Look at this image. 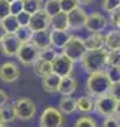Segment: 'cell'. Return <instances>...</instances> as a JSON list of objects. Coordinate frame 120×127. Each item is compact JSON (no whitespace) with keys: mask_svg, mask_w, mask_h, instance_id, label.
<instances>
[{"mask_svg":"<svg viewBox=\"0 0 120 127\" xmlns=\"http://www.w3.org/2000/svg\"><path fill=\"white\" fill-rule=\"evenodd\" d=\"M81 66L86 72L95 73V72H102L108 66V51L105 48L102 49H93L87 51L84 57L81 58Z\"/></svg>","mask_w":120,"mask_h":127,"instance_id":"6da1fadb","label":"cell"},{"mask_svg":"<svg viewBox=\"0 0 120 127\" xmlns=\"http://www.w3.org/2000/svg\"><path fill=\"white\" fill-rule=\"evenodd\" d=\"M110 87H111V81H110L105 70L90 73L89 78H87V82H86V88H87L89 94L95 99L99 97V96L108 94Z\"/></svg>","mask_w":120,"mask_h":127,"instance_id":"7a4b0ae2","label":"cell"},{"mask_svg":"<svg viewBox=\"0 0 120 127\" xmlns=\"http://www.w3.org/2000/svg\"><path fill=\"white\" fill-rule=\"evenodd\" d=\"M86 52H87V48H86V45H84V39L77 37V36H72L71 40L68 42V45L63 48V54H65L72 63L81 61V58L84 57Z\"/></svg>","mask_w":120,"mask_h":127,"instance_id":"3957f363","label":"cell"},{"mask_svg":"<svg viewBox=\"0 0 120 127\" xmlns=\"http://www.w3.org/2000/svg\"><path fill=\"white\" fill-rule=\"evenodd\" d=\"M117 105H119V102L110 94H104V96H99L95 99V111L105 118L113 117L116 114Z\"/></svg>","mask_w":120,"mask_h":127,"instance_id":"277c9868","label":"cell"},{"mask_svg":"<svg viewBox=\"0 0 120 127\" xmlns=\"http://www.w3.org/2000/svg\"><path fill=\"white\" fill-rule=\"evenodd\" d=\"M63 114L57 108H45L39 118L41 127H62L63 126Z\"/></svg>","mask_w":120,"mask_h":127,"instance_id":"5b68a950","label":"cell"},{"mask_svg":"<svg viewBox=\"0 0 120 127\" xmlns=\"http://www.w3.org/2000/svg\"><path fill=\"white\" fill-rule=\"evenodd\" d=\"M51 66H53V73H56L57 76L60 78H65V76H69L72 75L74 72V63L62 52L56 55V58L51 61Z\"/></svg>","mask_w":120,"mask_h":127,"instance_id":"8992f818","label":"cell"},{"mask_svg":"<svg viewBox=\"0 0 120 127\" xmlns=\"http://www.w3.org/2000/svg\"><path fill=\"white\" fill-rule=\"evenodd\" d=\"M14 106H15L17 118H20V120H30L36 114V105H35V102L30 100V99H27V97H18L14 102Z\"/></svg>","mask_w":120,"mask_h":127,"instance_id":"52a82bcc","label":"cell"},{"mask_svg":"<svg viewBox=\"0 0 120 127\" xmlns=\"http://www.w3.org/2000/svg\"><path fill=\"white\" fill-rule=\"evenodd\" d=\"M17 58L20 63H23L24 66H33L35 63L39 60V48H36L32 42L29 43H23L18 54H17Z\"/></svg>","mask_w":120,"mask_h":127,"instance_id":"ba28073f","label":"cell"},{"mask_svg":"<svg viewBox=\"0 0 120 127\" xmlns=\"http://www.w3.org/2000/svg\"><path fill=\"white\" fill-rule=\"evenodd\" d=\"M108 26V18L104 17L101 12H92L87 17V23H86V30H89L90 33H102L105 32Z\"/></svg>","mask_w":120,"mask_h":127,"instance_id":"9c48e42d","label":"cell"},{"mask_svg":"<svg viewBox=\"0 0 120 127\" xmlns=\"http://www.w3.org/2000/svg\"><path fill=\"white\" fill-rule=\"evenodd\" d=\"M20 78V69L17 66V63L14 61H6L0 66V81L3 82H15Z\"/></svg>","mask_w":120,"mask_h":127,"instance_id":"30bf717a","label":"cell"},{"mask_svg":"<svg viewBox=\"0 0 120 127\" xmlns=\"http://www.w3.org/2000/svg\"><path fill=\"white\" fill-rule=\"evenodd\" d=\"M21 48V42L17 39L15 34H6L3 37V40L0 42V51L8 57H17L18 51Z\"/></svg>","mask_w":120,"mask_h":127,"instance_id":"8fae6325","label":"cell"},{"mask_svg":"<svg viewBox=\"0 0 120 127\" xmlns=\"http://www.w3.org/2000/svg\"><path fill=\"white\" fill-rule=\"evenodd\" d=\"M87 17L89 14L83 9V8H77L74 9L72 12L68 14V23H69V29L72 30H80V29H84L86 27V23H87Z\"/></svg>","mask_w":120,"mask_h":127,"instance_id":"7c38bea8","label":"cell"},{"mask_svg":"<svg viewBox=\"0 0 120 127\" xmlns=\"http://www.w3.org/2000/svg\"><path fill=\"white\" fill-rule=\"evenodd\" d=\"M51 27V18L44 12V11H39L36 14L32 15V20H30V24H29V29L35 33V32H42V30H48Z\"/></svg>","mask_w":120,"mask_h":127,"instance_id":"4fadbf2b","label":"cell"},{"mask_svg":"<svg viewBox=\"0 0 120 127\" xmlns=\"http://www.w3.org/2000/svg\"><path fill=\"white\" fill-rule=\"evenodd\" d=\"M50 33H51V46L54 49L56 48L63 49L72 37V34L68 30H50Z\"/></svg>","mask_w":120,"mask_h":127,"instance_id":"5bb4252c","label":"cell"},{"mask_svg":"<svg viewBox=\"0 0 120 127\" xmlns=\"http://www.w3.org/2000/svg\"><path fill=\"white\" fill-rule=\"evenodd\" d=\"M32 43L41 49H47L51 46V33L50 30H42V32H35L32 37Z\"/></svg>","mask_w":120,"mask_h":127,"instance_id":"9a60e30c","label":"cell"},{"mask_svg":"<svg viewBox=\"0 0 120 127\" xmlns=\"http://www.w3.org/2000/svg\"><path fill=\"white\" fill-rule=\"evenodd\" d=\"M84 45H86L87 51L102 49V48H105V37L102 33H90L84 39Z\"/></svg>","mask_w":120,"mask_h":127,"instance_id":"2e32d148","label":"cell"},{"mask_svg":"<svg viewBox=\"0 0 120 127\" xmlns=\"http://www.w3.org/2000/svg\"><path fill=\"white\" fill-rule=\"evenodd\" d=\"M78 84H77V79L69 75V76H65L60 79V87H59V93L62 96H72L77 90Z\"/></svg>","mask_w":120,"mask_h":127,"instance_id":"e0dca14e","label":"cell"},{"mask_svg":"<svg viewBox=\"0 0 120 127\" xmlns=\"http://www.w3.org/2000/svg\"><path fill=\"white\" fill-rule=\"evenodd\" d=\"M105 37V49L107 51H116L120 49V30L113 29L104 34Z\"/></svg>","mask_w":120,"mask_h":127,"instance_id":"ac0fdd59","label":"cell"},{"mask_svg":"<svg viewBox=\"0 0 120 127\" xmlns=\"http://www.w3.org/2000/svg\"><path fill=\"white\" fill-rule=\"evenodd\" d=\"M33 73L39 78H45L48 75L53 73V66H51V63L50 61H45V60H38L35 64H33Z\"/></svg>","mask_w":120,"mask_h":127,"instance_id":"d6986e66","label":"cell"},{"mask_svg":"<svg viewBox=\"0 0 120 127\" xmlns=\"http://www.w3.org/2000/svg\"><path fill=\"white\" fill-rule=\"evenodd\" d=\"M59 111L62 114H72L77 111V99L74 96H63L59 102Z\"/></svg>","mask_w":120,"mask_h":127,"instance_id":"ffe728a7","label":"cell"},{"mask_svg":"<svg viewBox=\"0 0 120 127\" xmlns=\"http://www.w3.org/2000/svg\"><path fill=\"white\" fill-rule=\"evenodd\" d=\"M77 111H80L81 114H89L92 111H95V97L89 96H81L77 99Z\"/></svg>","mask_w":120,"mask_h":127,"instance_id":"44dd1931","label":"cell"},{"mask_svg":"<svg viewBox=\"0 0 120 127\" xmlns=\"http://www.w3.org/2000/svg\"><path fill=\"white\" fill-rule=\"evenodd\" d=\"M60 79H62L60 76H57L56 73H51V75H48L42 79V88L48 93H56V91H59Z\"/></svg>","mask_w":120,"mask_h":127,"instance_id":"7402d4cb","label":"cell"},{"mask_svg":"<svg viewBox=\"0 0 120 127\" xmlns=\"http://www.w3.org/2000/svg\"><path fill=\"white\" fill-rule=\"evenodd\" d=\"M51 30H69L68 14L60 12L59 15L51 18Z\"/></svg>","mask_w":120,"mask_h":127,"instance_id":"603a6c76","label":"cell"},{"mask_svg":"<svg viewBox=\"0 0 120 127\" xmlns=\"http://www.w3.org/2000/svg\"><path fill=\"white\" fill-rule=\"evenodd\" d=\"M42 11L50 18L59 15L60 12H62V9H60V0H45V2L42 3Z\"/></svg>","mask_w":120,"mask_h":127,"instance_id":"cb8c5ba5","label":"cell"},{"mask_svg":"<svg viewBox=\"0 0 120 127\" xmlns=\"http://www.w3.org/2000/svg\"><path fill=\"white\" fill-rule=\"evenodd\" d=\"M0 23H2L6 34H15L18 32V29H20V23H18L15 15H9V17H6L3 21H0Z\"/></svg>","mask_w":120,"mask_h":127,"instance_id":"d4e9b609","label":"cell"},{"mask_svg":"<svg viewBox=\"0 0 120 127\" xmlns=\"http://www.w3.org/2000/svg\"><path fill=\"white\" fill-rule=\"evenodd\" d=\"M0 115H2L3 123H12L17 118V112H15V106L14 103H6L5 106L0 108Z\"/></svg>","mask_w":120,"mask_h":127,"instance_id":"484cf974","label":"cell"},{"mask_svg":"<svg viewBox=\"0 0 120 127\" xmlns=\"http://www.w3.org/2000/svg\"><path fill=\"white\" fill-rule=\"evenodd\" d=\"M15 36H17V39L21 42V45H23V43H29V42H32L33 32H32L29 27H20L18 32L15 33Z\"/></svg>","mask_w":120,"mask_h":127,"instance_id":"4316f807","label":"cell"},{"mask_svg":"<svg viewBox=\"0 0 120 127\" xmlns=\"http://www.w3.org/2000/svg\"><path fill=\"white\" fill-rule=\"evenodd\" d=\"M24 11L29 12L30 15L42 11V2L41 0H26L24 2Z\"/></svg>","mask_w":120,"mask_h":127,"instance_id":"83f0119b","label":"cell"},{"mask_svg":"<svg viewBox=\"0 0 120 127\" xmlns=\"http://www.w3.org/2000/svg\"><path fill=\"white\" fill-rule=\"evenodd\" d=\"M102 9L110 15L120 11V0H102Z\"/></svg>","mask_w":120,"mask_h":127,"instance_id":"f1b7e54d","label":"cell"},{"mask_svg":"<svg viewBox=\"0 0 120 127\" xmlns=\"http://www.w3.org/2000/svg\"><path fill=\"white\" fill-rule=\"evenodd\" d=\"M80 5L77 0H60V9H62V12L65 14H69L72 12L74 9H77Z\"/></svg>","mask_w":120,"mask_h":127,"instance_id":"f546056e","label":"cell"},{"mask_svg":"<svg viewBox=\"0 0 120 127\" xmlns=\"http://www.w3.org/2000/svg\"><path fill=\"white\" fill-rule=\"evenodd\" d=\"M108 66L120 67V49L108 51Z\"/></svg>","mask_w":120,"mask_h":127,"instance_id":"4dcf8cb0","label":"cell"},{"mask_svg":"<svg viewBox=\"0 0 120 127\" xmlns=\"http://www.w3.org/2000/svg\"><path fill=\"white\" fill-rule=\"evenodd\" d=\"M74 127H98V123L92 117H80L75 121Z\"/></svg>","mask_w":120,"mask_h":127,"instance_id":"1f68e13d","label":"cell"},{"mask_svg":"<svg viewBox=\"0 0 120 127\" xmlns=\"http://www.w3.org/2000/svg\"><path fill=\"white\" fill-rule=\"evenodd\" d=\"M56 55H57V52H56V49H54L53 46L39 51V58H41V60H45V61H50V63L56 58Z\"/></svg>","mask_w":120,"mask_h":127,"instance_id":"d6a6232c","label":"cell"},{"mask_svg":"<svg viewBox=\"0 0 120 127\" xmlns=\"http://www.w3.org/2000/svg\"><path fill=\"white\" fill-rule=\"evenodd\" d=\"M105 72H107V75H108L111 84H114V82H120V67H111V66H107Z\"/></svg>","mask_w":120,"mask_h":127,"instance_id":"836d02e7","label":"cell"},{"mask_svg":"<svg viewBox=\"0 0 120 127\" xmlns=\"http://www.w3.org/2000/svg\"><path fill=\"white\" fill-rule=\"evenodd\" d=\"M11 15V3L8 0H0V21Z\"/></svg>","mask_w":120,"mask_h":127,"instance_id":"e575fe53","label":"cell"},{"mask_svg":"<svg viewBox=\"0 0 120 127\" xmlns=\"http://www.w3.org/2000/svg\"><path fill=\"white\" fill-rule=\"evenodd\" d=\"M24 11V3L21 0H12L11 2V15H20Z\"/></svg>","mask_w":120,"mask_h":127,"instance_id":"d590c367","label":"cell"},{"mask_svg":"<svg viewBox=\"0 0 120 127\" xmlns=\"http://www.w3.org/2000/svg\"><path fill=\"white\" fill-rule=\"evenodd\" d=\"M17 20H18V23H20V27H29L30 20H32V15H30L29 12L23 11L20 15H17Z\"/></svg>","mask_w":120,"mask_h":127,"instance_id":"8d00e7d4","label":"cell"},{"mask_svg":"<svg viewBox=\"0 0 120 127\" xmlns=\"http://www.w3.org/2000/svg\"><path fill=\"white\" fill-rule=\"evenodd\" d=\"M108 94H110V96H113V97L120 103V82H114V84H111Z\"/></svg>","mask_w":120,"mask_h":127,"instance_id":"74e56055","label":"cell"},{"mask_svg":"<svg viewBox=\"0 0 120 127\" xmlns=\"http://www.w3.org/2000/svg\"><path fill=\"white\" fill-rule=\"evenodd\" d=\"M101 127H120V121L116 117H107V118H104Z\"/></svg>","mask_w":120,"mask_h":127,"instance_id":"f35d334b","label":"cell"},{"mask_svg":"<svg viewBox=\"0 0 120 127\" xmlns=\"http://www.w3.org/2000/svg\"><path fill=\"white\" fill-rule=\"evenodd\" d=\"M110 23L113 24L114 29L120 30V11H117V12H114V14L110 15Z\"/></svg>","mask_w":120,"mask_h":127,"instance_id":"ab89813d","label":"cell"},{"mask_svg":"<svg viewBox=\"0 0 120 127\" xmlns=\"http://www.w3.org/2000/svg\"><path fill=\"white\" fill-rule=\"evenodd\" d=\"M8 102H9V96H8V93H6L5 90L0 88V108L5 106Z\"/></svg>","mask_w":120,"mask_h":127,"instance_id":"60d3db41","label":"cell"},{"mask_svg":"<svg viewBox=\"0 0 120 127\" xmlns=\"http://www.w3.org/2000/svg\"><path fill=\"white\" fill-rule=\"evenodd\" d=\"M6 36V32H5V29H3V26H2V23H0V42L3 40V37Z\"/></svg>","mask_w":120,"mask_h":127,"instance_id":"b9f144b4","label":"cell"},{"mask_svg":"<svg viewBox=\"0 0 120 127\" xmlns=\"http://www.w3.org/2000/svg\"><path fill=\"white\" fill-rule=\"evenodd\" d=\"M78 2V5H90L93 0H77Z\"/></svg>","mask_w":120,"mask_h":127,"instance_id":"7bdbcfd3","label":"cell"},{"mask_svg":"<svg viewBox=\"0 0 120 127\" xmlns=\"http://www.w3.org/2000/svg\"><path fill=\"white\" fill-rule=\"evenodd\" d=\"M114 115H116L117 120H120V103L117 105V109H116V114H114Z\"/></svg>","mask_w":120,"mask_h":127,"instance_id":"ee69618b","label":"cell"},{"mask_svg":"<svg viewBox=\"0 0 120 127\" xmlns=\"http://www.w3.org/2000/svg\"><path fill=\"white\" fill-rule=\"evenodd\" d=\"M2 124H5V123H3V120H2V115H0V126H2Z\"/></svg>","mask_w":120,"mask_h":127,"instance_id":"f6af8a7d","label":"cell"},{"mask_svg":"<svg viewBox=\"0 0 120 127\" xmlns=\"http://www.w3.org/2000/svg\"><path fill=\"white\" fill-rule=\"evenodd\" d=\"M0 127H9V126H6V124H2V126H0Z\"/></svg>","mask_w":120,"mask_h":127,"instance_id":"bcb514c9","label":"cell"},{"mask_svg":"<svg viewBox=\"0 0 120 127\" xmlns=\"http://www.w3.org/2000/svg\"><path fill=\"white\" fill-rule=\"evenodd\" d=\"M21 2H23V3H24V2H26V0H21Z\"/></svg>","mask_w":120,"mask_h":127,"instance_id":"7dc6e473","label":"cell"},{"mask_svg":"<svg viewBox=\"0 0 120 127\" xmlns=\"http://www.w3.org/2000/svg\"><path fill=\"white\" fill-rule=\"evenodd\" d=\"M8 2H9V3H11V2H12V0H8Z\"/></svg>","mask_w":120,"mask_h":127,"instance_id":"c3c4849f","label":"cell"},{"mask_svg":"<svg viewBox=\"0 0 120 127\" xmlns=\"http://www.w3.org/2000/svg\"><path fill=\"white\" fill-rule=\"evenodd\" d=\"M41 2H45V0H41Z\"/></svg>","mask_w":120,"mask_h":127,"instance_id":"681fc988","label":"cell"}]
</instances>
